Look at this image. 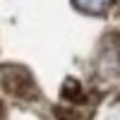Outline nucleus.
I'll return each instance as SVG.
<instances>
[{"instance_id": "20e7f679", "label": "nucleus", "mask_w": 120, "mask_h": 120, "mask_svg": "<svg viewBox=\"0 0 120 120\" xmlns=\"http://www.w3.org/2000/svg\"><path fill=\"white\" fill-rule=\"evenodd\" d=\"M0 120H5V108H3V103H0Z\"/></svg>"}, {"instance_id": "f257e3e1", "label": "nucleus", "mask_w": 120, "mask_h": 120, "mask_svg": "<svg viewBox=\"0 0 120 120\" xmlns=\"http://www.w3.org/2000/svg\"><path fill=\"white\" fill-rule=\"evenodd\" d=\"M0 86L5 89L10 96L22 98V101H31V98H38V86L34 82L31 72L24 65H3L0 67Z\"/></svg>"}, {"instance_id": "7ed1b4c3", "label": "nucleus", "mask_w": 120, "mask_h": 120, "mask_svg": "<svg viewBox=\"0 0 120 120\" xmlns=\"http://www.w3.org/2000/svg\"><path fill=\"white\" fill-rule=\"evenodd\" d=\"M79 5V10H86V12H101L106 10V5H111V0H75Z\"/></svg>"}, {"instance_id": "f03ea898", "label": "nucleus", "mask_w": 120, "mask_h": 120, "mask_svg": "<svg viewBox=\"0 0 120 120\" xmlns=\"http://www.w3.org/2000/svg\"><path fill=\"white\" fill-rule=\"evenodd\" d=\"M60 94H63V98H65V101H70V103L82 101V86H79V84L75 82V79H67Z\"/></svg>"}]
</instances>
